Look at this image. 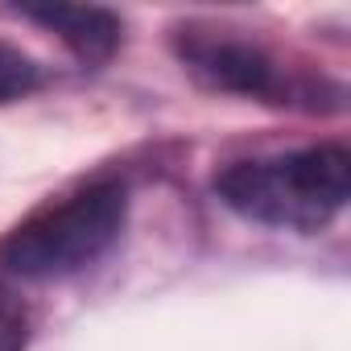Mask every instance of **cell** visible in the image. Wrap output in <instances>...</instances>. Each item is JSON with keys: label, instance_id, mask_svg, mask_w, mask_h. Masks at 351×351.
Listing matches in <instances>:
<instances>
[{"label": "cell", "instance_id": "cell-1", "mask_svg": "<svg viewBox=\"0 0 351 351\" xmlns=\"http://www.w3.org/2000/svg\"><path fill=\"white\" fill-rule=\"evenodd\" d=\"M215 195L252 223L318 232L347 207L351 157L326 145L265 161H240L219 173Z\"/></svg>", "mask_w": 351, "mask_h": 351}, {"label": "cell", "instance_id": "cell-5", "mask_svg": "<svg viewBox=\"0 0 351 351\" xmlns=\"http://www.w3.org/2000/svg\"><path fill=\"white\" fill-rule=\"evenodd\" d=\"M38 83H42L38 66H34L21 50H13V46L0 42V104H5V99H17V95H25V91H34Z\"/></svg>", "mask_w": 351, "mask_h": 351}, {"label": "cell", "instance_id": "cell-2", "mask_svg": "<svg viewBox=\"0 0 351 351\" xmlns=\"http://www.w3.org/2000/svg\"><path fill=\"white\" fill-rule=\"evenodd\" d=\"M128 211V195L116 182L91 186L38 219H29L13 240L5 244V265L34 281L71 277L87 265H95L120 236Z\"/></svg>", "mask_w": 351, "mask_h": 351}, {"label": "cell", "instance_id": "cell-3", "mask_svg": "<svg viewBox=\"0 0 351 351\" xmlns=\"http://www.w3.org/2000/svg\"><path fill=\"white\" fill-rule=\"evenodd\" d=\"M182 62L191 75H199L215 91H236V95H273L277 91V71L273 62L244 46V42H219V38H186L182 42Z\"/></svg>", "mask_w": 351, "mask_h": 351}, {"label": "cell", "instance_id": "cell-6", "mask_svg": "<svg viewBox=\"0 0 351 351\" xmlns=\"http://www.w3.org/2000/svg\"><path fill=\"white\" fill-rule=\"evenodd\" d=\"M25 343H29V310L9 285H0V351H25Z\"/></svg>", "mask_w": 351, "mask_h": 351}, {"label": "cell", "instance_id": "cell-4", "mask_svg": "<svg viewBox=\"0 0 351 351\" xmlns=\"http://www.w3.org/2000/svg\"><path fill=\"white\" fill-rule=\"evenodd\" d=\"M29 21L50 25L83 62H104L120 46V21L108 9H75V5H54V9H25Z\"/></svg>", "mask_w": 351, "mask_h": 351}]
</instances>
